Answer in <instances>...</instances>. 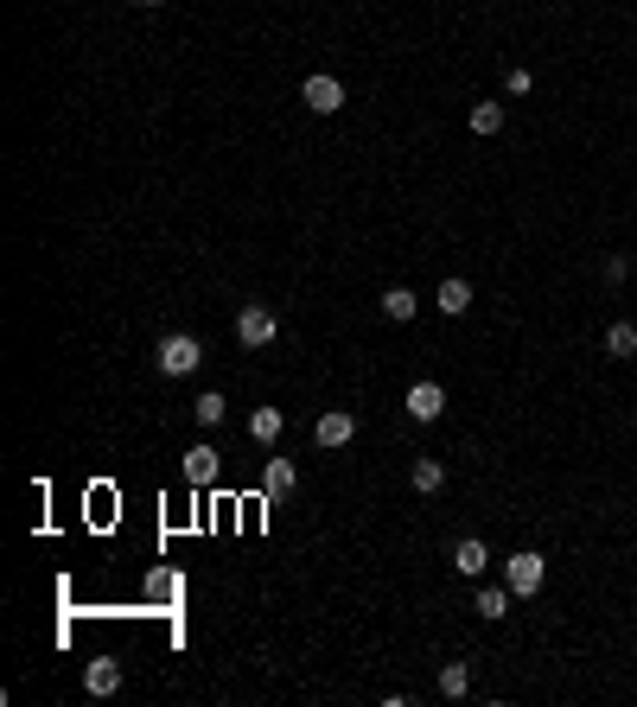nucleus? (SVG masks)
Wrapping results in <instances>:
<instances>
[{
	"label": "nucleus",
	"instance_id": "6",
	"mask_svg": "<svg viewBox=\"0 0 637 707\" xmlns=\"http://www.w3.org/2000/svg\"><path fill=\"white\" fill-rule=\"evenodd\" d=\"M402 408H408V421H440V415H446V389H440V383H415Z\"/></svg>",
	"mask_w": 637,
	"mask_h": 707
},
{
	"label": "nucleus",
	"instance_id": "16",
	"mask_svg": "<svg viewBox=\"0 0 637 707\" xmlns=\"http://www.w3.org/2000/svg\"><path fill=\"white\" fill-rule=\"evenodd\" d=\"M440 695H446V701L472 695V669H466V663H440Z\"/></svg>",
	"mask_w": 637,
	"mask_h": 707
},
{
	"label": "nucleus",
	"instance_id": "18",
	"mask_svg": "<svg viewBox=\"0 0 637 707\" xmlns=\"http://www.w3.org/2000/svg\"><path fill=\"white\" fill-rule=\"evenodd\" d=\"M415 491H421V497L446 491V465H440V459H415Z\"/></svg>",
	"mask_w": 637,
	"mask_h": 707
},
{
	"label": "nucleus",
	"instance_id": "22",
	"mask_svg": "<svg viewBox=\"0 0 637 707\" xmlns=\"http://www.w3.org/2000/svg\"><path fill=\"white\" fill-rule=\"evenodd\" d=\"M141 7H166V0H141Z\"/></svg>",
	"mask_w": 637,
	"mask_h": 707
},
{
	"label": "nucleus",
	"instance_id": "10",
	"mask_svg": "<svg viewBox=\"0 0 637 707\" xmlns=\"http://www.w3.org/2000/svg\"><path fill=\"white\" fill-rule=\"evenodd\" d=\"M262 491H268V497H294V491H300L294 459H268V465H262Z\"/></svg>",
	"mask_w": 637,
	"mask_h": 707
},
{
	"label": "nucleus",
	"instance_id": "20",
	"mask_svg": "<svg viewBox=\"0 0 637 707\" xmlns=\"http://www.w3.org/2000/svg\"><path fill=\"white\" fill-rule=\"evenodd\" d=\"M504 128V102H478L472 109V134H497Z\"/></svg>",
	"mask_w": 637,
	"mask_h": 707
},
{
	"label": "nucleus",
	"instance_id": "15",
	"mask_svg": "<svg viewBox=\"0 0 637 707\" xmlns=\"http://www.w3.org/2000/svg\"><path fill=\"white\" fill-rule=\"evenodd\" d=\"M383 313H389L395 325H408V319L421 313V300H415V293H408V287H389V293H383Z\"/></svg>",
	"mask_w": 637,
	"mask_h": 707
},
{
	"label": "nucleus",
	"instance_id": "3",
	"mask_svg": "<svg viewBox=\"0 0 637 707\" xmlns=\"http://www.w3.org/2000/svg\"><path fill=\"white\" fill-rule=\"evenodd\" d=\"M274 332H281V325H274L268 306H243V313H236V344H243V351H262V344H274Z\"/></svg>",
	"mask_w": 637,
	"mask_h": 707
},
{
	"label": "nucleus",
	"instance_id": "9",
	"mask_svg": "<svg viewBox=\"0 0 637 707\" xmlns=\"http://www.w3.org/2000/svg\"><path fill=\"white\" fill-rule=\"evenodd\" d=\"M453 567H459L466 580H478V574L491 567V548L478 542V536H459V542H453Z\"/></svg>",
	"mask_w": 637,
	"mask_h": 707
},
{
	"label": "nucleus",
	"instance_id": "17",
	"mask_svg": "<svg viewBox=\"0 0 637 707\" xmlns=\"http://www.w3.org/2000/svg\"><path fill=\"white\" fill-rule=\"evenodd\" d=\"M192 415H198V427H223V415H230V402H223L217 389H204L198 402H192Z\"/></svg>",
	"mask_w": 637,
	"mask_h": 707
},
{
	"label": "nucleus",
	"instance_id": "14",
	"mask_svg": "<svg viewBox=\"0 0 637 707\" xmlns=\"http://www.w3.org/2000/svg\"><path fill=\"white\" fill-rule=\"evenodd\" d=\"M606 357H637V325L631 319L606 325Z\"/></svg>",
	"mask_w": 637,
	"mask_h": 707
},
{
	"label": "nucleus",
	"instance_id": "11",
	"mask_svg": "<svg viewBox=\"0 0 637 707\" xmlns=\"http://www.w3.org/2000/svg\"><path fill=\"white\" fill-rule=\"evenodd\" d=\"M434 306H440L446 319H459V313H466V306H472V281H459V274H446V281H440V293H434Z\"/></svg>",
	"mask_w": 637,
	"mask_h": 707
},
{
	"label": "nucleus",
	"instance_id": "1",
	"mask_svg": "<svg viewBox=\"0 0 637 707\" xmlns=\"http://www.w3.org/2000/svg\"><path fill=\"white\" fill-rule=\"evenodd\" d=\"M542 580H548V561H542V548H516V555L504 561V586H510L516 599L542 593Z\"/></svg>",
	"mask_w": 637,
	"mask_h": 707
},
{
	"label": "nucleus",
	"instance_id": "2",
	"mask_svg": "<svg viewBox=\"0 0 637 707\" xmlns=\"http://www.w3.org/2000/svg\"><path fill=\"white\" fill-rule=\"evenodd\" d=\"M153 357H160V376H192V370L204 364V344H198L192 332H166Z\"/></svg>",
	"mask_w": 637,
	"mask_h": 707
},
{
	"label": "nucleus",
	"instance_id": "8",
	"mask_svg": "<svg viewBox=\"0 0 637 707\" xmlns=\"http://www.w3.org/2000/svg\"><path fill=\"white\" fill-rule=\"evenodd\" d=\"M179 593H185L179 567H153V574H147V586H141V599H147V606H172Z\"/></svg>",
	"mask_w": 637,
	"mask_h": 707
},
{
	"label": "nucleus",
	"instance_id": "21",
	"mask_svg": "<svg viewBox=\"0 0 637 707\" xmlns=\"http://www.w3.org/2000/svg\"><path fill=\"white\" fill-rule=\"evenodd\" d=\"M625 274H631V262H625V255H606V281L618 287V281H625Z\"/></svg>",
	"mask_w": 637,
	"mask_h": 707
},
{
	"label": "nucleus",
	"instance_id": "5",
	"mask_svg": "<svg viewBox=\"0 0 637 707\" xmlns=\"http://www.w3.org/2000/svg\"><path fill=\"white\" fill-rule=\"evenodd\" d=\"M313 440L319 446H351L357 440V415H351V408H325L319 427H313Z\"/></svg>",
	"mask_w": 637,
	"mask_h": 707
},
{
	"label": "nucleus",
	"instance_id": "7",
	"mask_svg": "<svg viewBox=\"0 0 637 707\" xmlns=\"http://www.w3.org/2000/svg\"><path fill=\"white\" fill-rule=\"evenodd\" d=\"M83 688H90L96 701H109V695H122V663L115 657H96L90 669H83Z\"/></svg>",
	"mask_w": 637,
	"mask_h": 707
},
{
	"label": "nucleus",
	"instance_id": "4",
	"mask_svg": "<svg viewBox=\"0 0 637 707\" xmlns=\"http://www.w3.org/2000/svg\"><path fill=\"white\" fill-rule=\"evenodd\" d=\"M300 102H306L313 115H338V109H344V83H338L332 71H319V77L300 83Z\"/></svg>",
	"mask_w": 637,
	"mask_h": 707
},
{
	"label": "nucleus",
	"instance_id": "13",
	"mask_svg": "<svg viewBox=\"0 0 637 707\" xmlns=\"http://www.w3.org/2000/svg\"><path fill=\"white\" fill-rule=\"evenodd\" d=\"M281 427H287V415H281V408H255V415H249V434H255V446H274V440H281Z\"/></svg>",
	"mask_w": 637,
	"mask_h": 707
},
{
	"label": "nucleus",
	"instance_id": "12",
	"mask_svg": "<svg viewBox=\"0 0 637 707\" xmlns=\"http://www.w3.org/2000/svg\"><path fill=\"white\" fill-rule=\"evenodd\" d=\"M185 478H192V491H204L217 478V446H192L185 453Z\"/></svg>",
	"mask_w": 637,
	"mask_h": 707
},
{
	"label": "nucleus",
	"instance_id": "19",
	"mask_svg": "<svg viewBox=\"0 0 637 707\" xmlns=\"http://www.w3.org/2000/svg\"><path fill=\"white\" fill-rule=\"evenodd\" d=\"M510 599H516L510 586H485V593H478V618H504V612H510Z\"/></svg>",
	"mask_w": 637,
	"mask_h": 707
}]
</instances>
